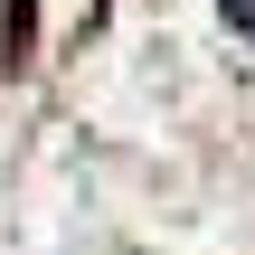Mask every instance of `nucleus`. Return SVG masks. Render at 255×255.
I'll return each instance as SVG.
<instances>
[{
    "mask_svg": "<svg viewBox=\"0 0 255 255\" xmlns=\"http://www.w3.org/2000/svg\"><path fill=\"white\" fill-rule=\"evenodd\" d=\"M19 38H28V0H0V57H19Z\"/></svg>",
    "mask_w": 255,
    "mask_h": 255,
    "instance_id": "f257e3e1",
    "label": "nucleus"
},
{
    "mask_svg": "<svg viewBox=\"0 0 255 255\" xmlns=\"http://www.w3.org/2000/svg\"><path fill=\"white\" fill-rule=\"evenodd\" d=\"M227 19H237V28H246V38H255V0H227Z\"/></svg>",
    "mask_w": 255,
    "mask_h": 255,
    "instance_id": "f03ea898",
    "label": "nucleus"
}]
</instances>
